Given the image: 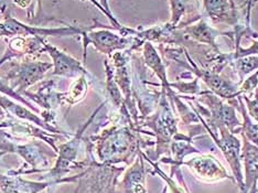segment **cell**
Here are the masks:
<instances>
[{
  "instance_id": "1",
  "label": "cell",
  "mask_w": 258,
  "mask_h": 193,
  "mask_svg": "<svg viewBox=\"0 0 258 193\" xmlns=\"http://www.w3.org/2000/svg\"><path fill=\"white\" fill-rule=\"evenodd\" d=\"M84 30L80 28L68 27V28H36L29 27L23 25L20 21L16 20L13 17L8 16L6 20L0 23V37H13V36H33L41 37L42 36H53V37H66V36H74V34H82Z\"/></svg>"
},
{
  "instance_id": "2",
  "label": "cell",
  "mask_w": 258,
  "mask_h": 193,
  "mask_svg": "<svg viewBox=\"0 0 258 193\" xmlns=\"http://www.w3.org/2000/svg\"><path fill=\"white\" fill-rule=\"evenodd\" d=\"M221 139L214 138L216 145L222 150L228 165L231 166L233 177L242 190L244 186V177L242 173V165H240V142L231 134L225 127H221Z\"/></svg>"
},
{
  "instance_id": "3",
  "label": "cell",
  "mask_w": 258,
  "mask_h": 193,
  "mask_svg": "<svg viewBox=\"0 0 258 193\" xmlns=\"http://www.w3.org/2000/svg\"><path fill=\"white\" fill-rule=\"evenodd\" d=\"M51 68L52 63L34 61L21 62L8 73L7 79L13 82L11 89L14 90V87H18V91H21L29 85L36 83Z\"/></svg>"
},
{
  "instance_id": "4",
  "label": "cell",
  "mask_w": 258,
  "mask_h": 193,
  "mask_svg": "<svg viewBox=\"0 0 258 193\" xmlns=\"http://www.w3.org/2000/svg\"><path fill=\"white\" fill-rule=\"evenodd\" d=\"M39 38L41 44H42L45 52H48L52 58V64H53V75H60V77H73L75 74L83 73L86 74L85 69L82 67V64L72 57L71 55L67 54L66 52L58 50L55 46L48 43L46 41Z\"/></svg>"
},
{
  "instance_id": "5",
  "label": "cell",
  "mask_w": 258,
  "mask_h": 193,
  "mask_svg": "<svg viewBox=\"0 0 258 193\" xmlns=\"http://www.w3.org/2000/svg\"><path fill=\"white\" fill-rule=\"evenodd\" d=\"M82 37H83L84 45V58L86 57V46L89 44H93L96 50L106 54H110L115 50L124 49L128 44L126 38H122L108 30L83 31Z\"/></svg>"
},
{
  "instance_id": "6",
  "label": "cell",
  "mask_w": 258,
  "mask_h": 193,
  "mask_svg": "<svg viewBox=\"0 0 258 193\" xmlns=\"http://www.w3.org/2000/svg\"><path fill=\"white\" fill-rule=\"evenodd\" d=\"M182 165L189 167L191 171L198 178L204 181H219L222 179H234L228 175L226 170L213 156H201L182 162ZM181 165V166H182Z\"/></svg>"
},
{
  "instance_id": "7",
  "label": "cell",
  "mask_w": 258,
  "mask_h": 193,
  "mask_svg": "<svg viewBox=\"0 0 258 193\" xmlns=\"http://www.w3.org/2000/svg\"><path fill=\"white\" fill-rule=\"evenodd\" d=\"M243 149L240 157L245 163L244 186L239 193H257L258 182V147L243 136Z\"/></svg>"
},
{
  "instance_id": "8",
  "label": "cell",
  "mask_w": 258,
  "mask_h": 193,
  "mask_svg": "<svg viewBox=\"0 0 258 193\" xmlns=\"http://www.w3.org/2000/svg\"><path fill=\"white\" fill-rule=\"evenodd\" d=\"M204 10L213 22L234 25L237 21V10L233 0H204Z\"/></svg>"
},
{
  "instance_id": "9",
  "label": "cell",
  "mask_w": 258,
  "mask_h": 193,
  "mask_svg": "<svg viewBox=\"0 0 258 193\" xmlns=\"http://www.w3.org/2000/svg\"><path fill=\"white\" fill-rule=\"evenodd\" d=\"M50 184V182H30L20 178L0 174V188L4 193H38Z\"/></svg>"
},
{
  "instance_id": "10",
  "label": "cell",
  "mask_w": 258,
  "mask_h": 193,
  "mask_svg": "<svg viewBox=\"0 0 258 193\" xmlns=\"http://www.w3.org/2000/svg\"><path fill=\"white\" fill-rule=\"evenodd\" d=\"M185 31L187 33H190L191 37L195 38L196 40L201 41V42H207L211 45H213L215 48L214 40L215 37L219 34V32L216 30H213V29H211L204 21H201L197 26L186 28Z\"/></svg>"
},
{
  "instance_id": "11",
  "label": "cell",
  "mask_w": 258,
  "mask_h": 193,
  "mask_svg": "<svg viewBox=\"0 0 258 193\" xmlns=\"http://www.w3.org/2000/svg\"><path fill=\"white\" fill-rule=\"evenodd\" d=\"M0 105H2L3 107L9 109V112L17 114L19 117H23V118H26V117H27L28 119H31L32 121L36 122V124L41 125V126H44L45 128H48V126L44 125L45 124L44 121H42L40 118H38L37 116H34L33 114H31L28 109L21 107L20 105H16L14 103H11L10 101H8V99H6L5 97H0Z\"/></svg>"
},
{
  "instance_id": "12",
  "label": "cell",
  "mask_w": 258,
  "mask_h": 193,
  "mask_svg": "<svg viewBox=\"0 0 258 193\" xmlns=\"http://www.w3.org/2000/svg\"><path fill=\"white\" fill-rule=\"evenodd\" d=\"M191 0H170V7H171V23L173 26L177 25L181 17L184 14L186 5Z\"/></svg>"
},
{
  "instance_id": "13",
  "label": "cell",
  "mask_w": 258,
  "mask_h": 193,
  "mask_svg": "<svg viewBox=\"0 0 258 193\" xmlns=\"http://www.w3.org/2000/svg\"><path fill=\"white\" fill-rule=\"evenodd\" d=\"M0 92L4 93V94H6V95H8V96H10V97L15 98V99H18V101L22 102L23 104L28 105V106H30V104H29V103L26 101V99H23V98L18 94V93L15 92V90L11 89L10 86H8L7 84H5L4 82H3V80H0Z\"/></svg>"
},
{
  "instance_id": "14",
  "label": "cell",
  "mask_w": 258,
  "mask_h": 193,
  "mask_svg": "<svg viewBox=\"0 0 258 193\" xmlns=\"http://www.w3.org/2000/svg\"><path fill=\"white\" fill-rule=\"evenodd\" d=\"M246 102L248 104V109L250 115L254 117L256 121L258 122V89L256 91V95L254 99H248L247 97H245Z\"/></svg>"
},
{
  "instance_id": "15",
  "label": "cell",
  "mask_w": 258,
  "mask_h": 193,
  "mask_svg": "<svg viewBox=\"0 0 258 193\" xmlns=\"http://www.w3.org/2000/svg\"><path fill=\"white\" fill-rule=\"evenodd\" d=\"M81 2H86V0H81ZM89 2H91V3H92L94 6H95V7H97L99 10H101L102 13H103L105 16H106L107 18L110 20V22L113 23V26H115V28H117V29H121V26L119 25V23H118V22H115L113 19L110 18V16H109V15L106 13V10H105V9L102 7V5H101V4L97 3L96 0H89Z\"/></svg>"
},
{
  "instance_id": "16",
  "label": "cell",
  "mask_w": 258,
  "mask_h": 193,
  "mask_svg": "<svg viewBox=\"0 0 258 193\" xmlns=\"http://www.w3.org/2000/svg\"><path fill=\"white\" fill-rule=\"evenodd\" d=\"M14 3L21 8H28L29 6L32 5L33 0H14Z\"/></svg>"
},
{
  "instance_id": "17",
  "label": "cell",
  "mask_w": 258,
  "mask_h": 193,
  "mask_svg": "<svg viewBox=\"0 0 258 193\" xmlns=\"http://www.w3.org/2000/svg\"><path fill=\"white\" fill-rule=\"evenodd\" d=\"M101 5H102V7H103L105 10H106V13L110 16V18L113 19L115 22H118V21H117V20L114 18V16L111 15V13H110V9H109V5H108V2H107V0H101Z\"/></svg>"
}]
</instances>
